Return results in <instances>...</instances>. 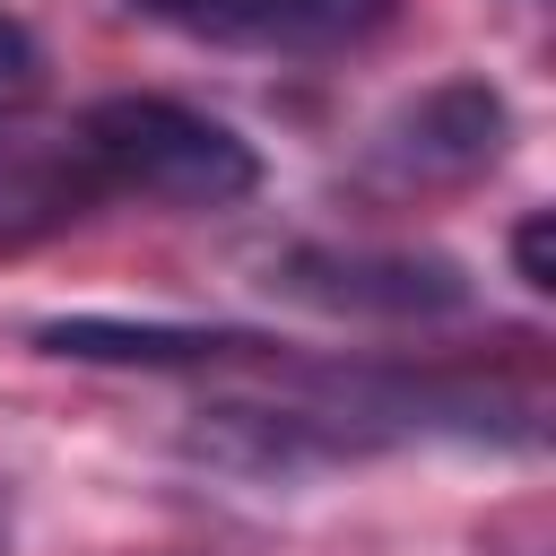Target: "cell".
Returning a JSON list of instances; mask_svg holds the SVG:
<instances>
[{"mask_svg":"<svg viewBox=\"0 0 556 556\" xmlns=\"http://www.w3.org/2000/svg\"><path fill=\"white\" fill-rule=\"evenodd\" d=\"M96 200L104 174L78 148V130H0V252H35L70 235Z\"/></svg>","mask_w":556,"mask_h":556,"instance_id":"obj_4","label":"cell"},{"mask_svg":"<svg viewBox=\"0 0 556 556\" xmlns=\"http://www.w3.org/2000/svg\"><path fill=\"white\" fill-rule=\"evenodd\" d=\"M504 130H513V113L486 78H443L382 122L374 165L400 174V182H469L504 156Z\"/></svg>","mask_w":556,"mask_h":556,"instance_id":"obj_3","label":"cell"},{"mask_svg":"<svg viewBox=\"0 0 556 556\" xmlns=\"http://www.w3.org/2000/svg\"><path fill=\"white\" fill-rule=\"evenodd\" d=\"M278 295L321 304V313H382V321H434L469 304L460 261L443 252H382V243H304L269 269Z\"/></svg>","mask_w":556,"mask_h":556,"instance_id":"obj_2","label":"cell"},{"mask_svg":"<svg viewBox=\"0 0 556 556\" xmlns=\"http://www.w3.org/2000/svg\"><path fill=\"white\" fill-rule=\"evenodd\" d=\"M391 17L400 0H191L174 26L208 43H252V52H348Z\"/></svg>","mask_w":556,"mask_h":556,"instance_id":"obj_5","label":"cell"},{"mask_svg":"<svg viewBox=\"0 0 556 556\" xmlns=\"http://www.w3.org/2000/svg\"><path fill=\"white\" fill-rule=\"evenodd\" d=\"M43 356H70V365H208V356H235L252 348L243 330H217V321H113V313H70V321H43L35 330Z\"/></svg>","mask_w":556,"mask_h":556,"instance_id":"obj_6","label":"cell"},{"mask_svg":"<svg viewBox=\"0 0 556 556\" xmlns=\"http://www.w3.org/2000/svg\"><path fill=\"white\" fill-rule=\"evenodd\" d=\"M35 87H43V43L17 17H0V113H17Z\"/></svg>","mask_w":556,"mask_h":556,"instance_id":"obj_7","label":"cell"},{"mask_svg":"<svg viewBox=\"0 0 556 556\" xmlns=\"http://www.w3.org/2000/svg\"><path fill=\"white\" fill-rule=\"evenodd\" d=\"M513 269H521V287H556V217L547 208H530L521 226H513Z\"/></svg>","mask_w":556,"mask_h":556,"instance_id":"obj_8","label":"cell"},{"mask_svg":"<svg viewBox=\"0 0 556 556\" xmlns=\"http://www.w3.org/2000/svg\"><path fill=\"white\" fill-rule=\"evenodd\" d=\"M139 9H156V17H182V9H191V0H139Z\"/></svg>","mask_w":556,"mask_h":556,"instance_id":"obj_9","label":"cell"},{"mask_svg":"<svg viewBox=\"0 0 556 556\" xmlns=\"http://www.w3.org/2000/svg\"><path fill=\"white\" fill-rule=\"evenodd\" d=\"M78 148L96 156L104 191H139L156 208H235L261 191L252 139H235L217 113H191L174 96H104L78 113Z\"/></svg>","mask_w":556,"mask_h":556,"instance_id":"obj_1","label":"cell"}]
</instances>
